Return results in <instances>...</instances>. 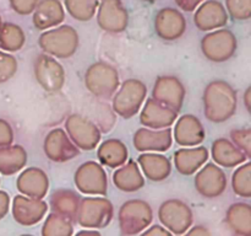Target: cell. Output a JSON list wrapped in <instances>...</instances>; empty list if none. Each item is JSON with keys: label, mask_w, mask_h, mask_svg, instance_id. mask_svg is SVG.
<instances>
[{"label": "cell", "mask_w": 251, "mask_h": 236, "mask_svg": "<svg viewBox=\"0 0 251 236\" xmlns=\"http://www.w3.org/2000/svg\"><path fill=\"white\" fill-rule=\"evenodd\" d=\"M75 186L87 196H105L108 191L107 172L103 165L96 161H86L77 167L74 175Z\"/></svg>", "instance_id": "30bf717a"}, {"label": "cell", "mask_w": 251, "mask_h": 236, "mask_svg": "<svg viewBox=\"0 0 251 236\" xmlns=\"http://www.w3.org/2000/svg\"><path fill=\"white\" fill-rule=\"evenodd\" d=\"M203 112L212 123H222L237 111V91L225 80H213L205 88L202 95Z\"/></svg>", "instance_id": "6da1fadb"}, {"label": "cell", "mask_w": 251, "mask_h": 236, "mask_svg": "<svg viewBox=\"0 0 251 236\" xmlns=\"http://www.w3.org/2000/svg\"><path fill=\"white\" fill-rule=\"evenodd\" d=\"M11 211L17 224L22 226H33L46 216L48 204L43 199L31 198L20 194L12 201Z\"/></svg>", "instance_id": "e0dca14e"}, {"label": "cell", "mask_w": 251, "mask_h": 236, "mask_svg": "<svg viewBox=\"0 0 251 236\" xmlns=\"http://www.w3.org/2000/svg\"><path fill=\"white\" fill-rule=\"evenodd\" d=\"M77 235H100V231H97V229L85 228L83 230L78 231Z\"/></svg>", "instance_id": "bcb514c9"}, {"label": "cell", "mask_w": 251, "mask_h": 236, "mask_svg": "<svg viewBox=\"0 0 251 236\" xmlns=\"http://www.w3.org/2000/svg\"><path fill=\"white\" fill-rule=\"evenodd\" d=\"M12 10L20 15H29L33 12L41 0H9Z\"/></svg>", "instance_id": "ab89813d"}, {"label": "cell", "mask_w": 251, "mask_h": 236, "mask_svg": "<svg viewBox=\"0 0 251 236\" xmlns=\"http://www.w3.org/2000/svg\"><path fill=\"white\" fill-rule=\"evenodd\" d=\"M230 139L232 143L242 150L248 159L251 157V129L250 128H239V129H233L230 132Z\"/></svg>", "instance_id": "8d00e7d4"}, {"label": "cell", "mask_w": 251, "mask_h": 236, "mask_svg": "<svg viewBox=\"0 0 251 236\" xmlns=\"http://www.w3.org/2000/svg\"><path fill=\"white\" fill-rule=\"evenodd\" d=\"M186 30V20L183 12L173 7H163L154 16V31L163 41H176Z\"/></svg>", "instance_id": "2e32d148"}, {"label": "cell", "mask_w": 251, "mask_h": 236, "mask_svg": "<svg viewBox=\"0 0 251 236\" xmlns=\"http://www.w3.org/2000/svg\"><path fill=\"white\" fill-rule=\"evenodd\" d=\"M250 96H251V88H249L245 90V93H244V103H245V108H247L248 112H250Z\"/></svg>", "instance_id": "7dc6e473"}, {"label": "cell", "mask_w": 251, "mask_h": 236, "mask_svg": "<svg viewBox=\"0 0 251 236\" xmlns=\"http://www.w3.org/2000/svg\"><path fill=\"white\" fill-rule=\"evenodd\" d=\"M78 42L77 31L70 25H61L47 30L38 38V44L44 53L60 59L73 57L77 51Z\"/></svg>", "instance_id": "7a4b0ae2"}, {"label": "cell", "mask_w": 251, "mask_h": 236, "mask_svg": "<svg viewBox=\"0 0 251 236\" xmlns=\"http://www.w3.org/2000/svg\"><path fill=\"white\" fill-rule=\"evenodd\" d=\"M211 155L215 164L226 169H233L249 160L247 155L227 138H218L212 143Z\"/></svg>", "instance_id": "484cf974"}, {"label": "cell", "mask_w": 251, "mask_h": 236, "mask_svg": "<svg viewBox=\"0 0 251 236\" xmlns=\"http://www.w3.org/2000/svg\"><path fill=\"white\" fill-rule=\"evenodd\" d=\"M228 22V12L218 0H207L195 9L194 24L200 31L207 32L222 29Z\"/></svg>", "instance_id": "d6986e66"}, {"label": "cell", "mask_w": 251, "mask_h": 236, "mask_svg": "<svg viewBox=\"0 0 251 236\" xmlns=\"http://www.w3.org/2000/svg\"><path fill=\"white\" fill-rule=\"evenodd\" d=\"M14 142V130L6 120L0 118V148L11 145Z\"/></svg>", "instance_id": "60d3db41"}, {"label": "cell", "mask_w": 251, "mask_h": 236, "mask_svg": "<svg viewBox=\"0 0 251 236\" xmlns=\"http://www.w3.org/2000/svg\"><path fill=\"white\" fill-rule=\"evenodd\" d=\"M226 10L235 21H247L251 17V0H226Z\"/></svg>", "instance_id": "d590c367"}, {"label": "cell", "mask_w": 251, "mask_h": 236, "mask_svg": "<svg viewBox=\"0 0 251 236\" xmlns=\"http://www.w3.org/2000/svg\"><path fill=\"white\" fill-rule=\"evenodd\" d=\"M97 24L103 31L122 33L129 24V14L122 0H102L97 7Z\"/></svg>", "instance_id": "4fadbf2b"}, {"label": "cell", "mask_w": 251, "mask_h": 236, "mask_svg": "<svg viewBox=\"0 0 251 236\" xmlns=\"http://www.w3.org/2000/svg\"><path fill=\"white\" fill-rule=\"evenodd\" d=\"M100 113L97 115V127L100 128V133H109L117 122V116L113 108L108 105H100Z\"/></svg>", "instance_id": "74e56055"}, {"label": "cell", "mask_w": 251, "mask_h": 236, "mask_svg": "<svg viewBox=\"0 0 251 236\" xmlns=\"http://www.w3.org/2000/svg\"><path fill=\"white\" fill-rule=\"evenodd\" d=\"M27 164V151L22 145H7L0 148V172L14 175L21 171Z\"/></svg>", "instance_id": "4dcf8cb0"}, {"label": "cell", "mask_w": 251, "mask_h": 236, "mask_svg": "<svg viewBox=\"0 0 251 236\" xmlns=\"http://www.w3.org/2000/svg\"><path fill=\"white\" fill-rule=\"evenodd\" d=\"M33 73L37 83L47 92H59L65 85V70L63 65L47 53L39 54L34 59Z\"/></svg>", "instance_id": "8fae6325"}, {"label": "cell", "mask_w": 251, "mask_h": 236, "mask_svg": "<svg viewBox=\"0 0 251 236\" xmlns=\"http://www.w3.org/2000/svg\"><path fill=\"white\" fill-rule=\"evenodd\" d=\"M32 14L33 26L39 31L59 26L65 20V10L59 0H41Z\"/></svg>", "instance_id": "603a6c76"}, {"label": "cell", "mask_w": 251, "mask_h": 236, "mask_svg": "<svg viewBox=\"0 0 251 236\" xmlns=\"http://www.w3.org/2000/svg\"><path fill=\"white\" fill-rule=\"evenodd\" d=\"M81 197L73 189L59 188L50 194L49 204L54 213L69 219L71 223H76L78 206H80Z\"/></svg>", "instance_id": "83f0119b"}, {"label": "cell", "mask_w": 251, "mask_h": 236, "mask_svg": "<svg viewBox=\"0 0 251 236\" xmlns=\"http://www.w3.org/2000/svg\"><path fill=\"white\" fill-rule=\"evenodd\" d=\"M178 113L173 108L167 107L162 103L157 102L153 98H147L141 113H140V123L144 127L151 129H163L173 125L178 118Z\"/></svg>", "instance_id": "44dd1931"}, {"label": "cell", "mask_w": 251, "mask_h": 236, "mask_svg": "<svg viewBox=\"0 0 251 236\" xmlns=\"http://www.w3.org/2000/svg\"><path fill=\"white\" fill-rule=\"evenodd\" d=\"M232 188L238 197L251 198V164L249 160L237 166L232 176Z\"/></svg>", "instance_id": "e575fe53"}, {"label": "cell", "mask_w": 251, "mask_h": 236, "mask_svg": "<svg viewBox=\"0 0 251 236\" xmlns=\"http://www.w3.org/2000/svg\"><path fill=\"white\" fill-rule=\"evenodd\" d=\"M65 132L74 144L85 151H91L97 148L102 138L97 124L78 113H74L66 118Z\"/></svg>", "instance_id": "9c48e42d"}, {"label": "cell", "mask_w": 251, "mask_h": 236, "mask_svg": "<svg viewBox=\"0 0 251 236\" xmlns=\"http://www.w3.org/2000/svg\"><path fill=\"white\" fill-rule=\"evenodd\" d=\"M174 1L178 5L179 9H181L183 11L190 12L194 11L202 2V0H174Z\"/></svg>", "instance_id": "7bdbcfd3"}, {"label": "cell", "mask_w": 251, "mask_h": 236, "mask_svg": "<svg viewBox=\"0 0 251 236\" xmlns=\"http://www.w3.org/2000/svg\"><path fill=\"white\" fill-rule=\"evenodd\" d=\"M141 1H144V2H149V4H153V2H156L157 0H141Z\"/></svg>", "instance_id": "c3c4849f"}, {"label": "cell", "mask_w": 251, "mask_h": 236, "mask_svg": "<svg viewBox=\"0 0 251 236\" xmlns=\"http://www.w3.org/2000/svg\"><path fill=\"white\" fill-rule=\"evenodd\" d=\"M114 206L105 197H85L80 201L76 223L82 228L102 229L109 225Z\"/></svg>", "instance_id": "8992f818"}, {"label": "cell", "mask_w": 251, "mask_h": 236, "mask_svg": "<svg viewBox=\"0 0 251 236\" xmlns=\"http://www.w3.org/2000/svg\"><path fill=\"white\" fill-rule=\"evenodd\" d=\"M185 235H193V236H208L211 235V231L208 230L206 226L203 225H195L191 226L188 231L185 233Z\"/></svg>", "instance_id": "f6af8a7d"}, {"label": "cell", "mask_w": 251, "mask_h": 236, "mask_svg": "<svg viewBox=\"0 0 251 236\" xmlns=\"http://www.w3.org/2000/svg\"><path fill=\"white\" fill-rule=\"evenodd\" d=\"M173 134L171 128L151 129L140 128L132 137V144L137 151L141 152H164L172 147Z\"/></svg>", "instance_id": "ac0fdd59"}, {"label": "cell", "mask_w": 251, "mask_h": 236, "mask_svg": "<svg viewBox=\"0 0 251 236\" xmlns=\"http://www.w3.org/2000/svg\"><path fill=\"white\" fill-rule=\"evenodd\" d=\"M158 219L162 225L174 235H185L193 226L194 214L190 206L180 199H168L158 208Z\"/></svg>", "instance_id": "ba28073f"}, {"label": "cell", "mask_w": 251, "mask_h": 236, "mask_svg": "<svg viewBox=\"0 0 251 236\" xmlns=\"http://www.w3.org/2000/svg\"><path fill=\"white\" fill-rule=\"evenodd\" d=\"M73 224L69 219L51 211L47 216L41 233L43 236H70L74 234Z\"/></svg>", "instance_id": "836d02e7"}, {"label": "cell", "mask_w": 251, "mask_h": 236, "mask_svg": "<svg viewBox=\"0 0 251 236\" xmlns=\"http://www.w3.org/2000/svg\"><path fill=\"white\" fill-rule=\"evenodd\" d=\"M97 157L100 165L117 169L129 159V151L127 147L120 139H107L98 147Z\"/></svg>", "instance_id": "f1b7e54d"}, {"label": "cell", "mask_w": 251, "mask_h": 236, "mask_svg": "<svg viewBox=\"0 0 251 236\" xmlns=\"http://www.w3.org/2000/svg\"><path fill=\"white\" fill-rule=\"evenodd\" d=\"M200 46L206 59L213 63H223L234 56L238 42L230 30L217 29L203 36Z\"/></svg>", "instance_id": "52a82bcc"}, {"label": "cell", "mask_w": 251, "mask_h": 236, "mask_svg": "<svg viewBox=\"0 0 251 236\" xmlns=\"http://www.w3.org/2000/svg\"><path fill=\"white\" fill-rule=\"evenodd\" d=\"M100 0H64L66 11L77 21H90L97 11Z\"/></svg>", "instance_id": "d6a6232c"}, {"label": "cell", "mask_w": 251, "mask_h": 236, "mask_svg": "<svg viewBox=\"0 0 251 236\" xmlns=\"http://www.w3.org/2000/svg\"><path fill=\"white\" fill-rule=\"evenodd\" d=\"M113 183L119 191L131 193L145 186V177L141 174L139 164L132 159H127L125 164L117 167L113 174Z\"/></svg>", "instance_id": "d4e9b609"}, {"label": "cell", "mask_w": 251, "mask_h": 236, "mask_svg": "<svg viewBox=\"0 0 251 236\" xmlns=\"http://www.w3.org/2000/svg\"><path fill=\"white\" fill-rule=\"evenodd\" d=\"M176 120V127L172 134L176 144L185 148L198 147L205 140V128L196 116L183 115Z\"/></svg>", "instance_id": "ffe728a7"}, {"label": "cell", "mask_w": 251, "mask_h": 236, "mask_svg": "<svg viewBox=\"0 0 251 236\" xmlns=\"http://www.w3.org/2000/svg\"><path fill=\"white\" fill-rule=\"evenodd\" d=\"M16 187L24 196L43 199L49 189L48 175L39 167H27L17 177Z\"/></svg>", "instance_id": "7402d4cb"}, {"label": "cell", "mask_w": 251, "mask_h": 236, "mask_svg": "<svg viewBox=\"0 0 251 236\" xmlns=\"http://www.w3.org/2000/svg\"><path fill=\"white\" fill-rule=\"evenodd\" d=\"M137 164L150 181L161 182L168 178L172 172V162L167 156L156 152H144L137 157Z\"/></svg>", "instance_id": "4316f807"}, {"label": "cell", "mask_w": 251, "mask_h": 236, "mask_svg": "<svg viewBox=\"0 0 251 236\" xmlns=\"http://www.w3.org/2000/svg\"><path fill=\"white\" fill-rule=\"evenodd\" d=\"M10 197L6 192L0 191V219L4 218L9 211Z\"/></svg>", "instance_id": "ee69618b"}, {"label": "cell", "mask_w": 251, "mask_h": 236, "mask_svg": "<svg viewBox=\"0 0 251 236\" xmlns=\"http://www.w3.org/2000/svg\"><path fill=\"white\" fill-rule=\"evenodd\" d=\"M86 88L100 100H110L119 88V73L112 64L97 61L85 73Z\"/></svg>", "instance_id": "3957f363"}, {"label": "cell", "mask_w": 251, "mask_h": 236, "mask_svg": "<svg viewBox=\"0 0 251 236\" xmlns=\"http://www.w3.org/2000/svg\"><path fill=\"white\" fill-rule=\"evenodd\" d=\"M26 36L19 25L1 24L0 26V48L6 52H17L25 46Z\"/></svg>", "instance_id": "1f68e13d"}, {"label": "cell", "mask_w": 251, "mask_h": 236, "mask_svg": "<svg viewBox=\"0 0 251 236\" xmlns=\"http://www.w3.org/2000/svg\"><path fill=\"white\" fill-rule=\"evenodd\" d=\"M208 157L210 152L207 148L200 145L189 148L184 147L174 152V166L180 175L191 176L207 162Z\"/></svg>", "instance_id": "cb8c5ba5"}, {"label": "cell", "mask_w": 251, "mask_h": 236, "mask_svg": "<svg viewBox=\"0 0 251 236\" xmlns=\"http://www.w3.org/2000/svg\"><path fill=\"white\" fill-rule=\"evenodd\" d=\"M17 71V60L14 56L0 51V83L10 80Z\"/></svg>", "instance_id": "f35d334b"}, {"label": "cell", "mask_w": 251, "mask_h": 236, "mask_svg": "<svg viewBox=\"0 0 251 236\" xmlns=\"http://www.w3.org/2000/svg\"><path fill=\"white\" fill-rule=\"evenodd\" d=\"M43 151L53 162H66L80 154V149L69 138L63 128H54L46 135L43 142Z\"/></svg>", "instance_id": "5bb4252c"}, {"label": "cell", "mask_w": 251, "mask_h": 236, "mask_svg": "<svg viewBox=\"0 0 251 236\" xmlns=\"http://www.w3.org/2000/svg\"><path fill=\"white\" fill-rule=\"evenodd\" d=\"M152 98L157 102L180 112L185 98V86L176 76L162 75L154 81Z\"/></svg>", "instance_id": "9a60e30c"}, {"label": "cell", "mask_w": 251, "mask_h": 236, "mask_svg": "<svg viewBox=\"0 0 251 236\" xmlns=\"http://www.w3.org/2000/svg\"><path fill=\"white\" fill-rule=\"evenodd\" d=\"M0 26H1V19H0Z\"/></svg>", "instance_id": "681fc988"}, {"label": "cell", "mask_w": 251, "mask_h": 236, "mask_svg": "<svg viewBox=\"0 0 251 236\" xmlns=\"http://www.w3.org/2000/svg\"><path fill=\"white\" fill-rule=\"evenodd\" d=\"M153 220V210L142 199H130L122 204L118 213L120 233L123 235H139Z\"/></svg>", "instance_id": "5b68a950"}, {"label": "cell", "mask_w": 251, "mask_h": 236, "mask_svg": "<svg viewBox=\"0 0 251 236\" xmlns=\"http://www.w3.org/2000/svg\"><path fill=\"white\" fill-rule=\"evenodd\" d=\"M142 235H153V236H171L173 234L162 225H150L149 228L142 231Z\"/></svg>", "instance_id": "b9f144b4"}, {"label": "cell", "mask_w": 251, "mask_h": 236, "mask_svg": "<svg viewBox=\"0 0 251 236\" xmlns=\"http://www.w3.org/2000/svg\"><path fill=\"white\" fill-rule=\"evenodd\" d=\"M196 172L198 174L194 178V184L200 196L212 199L225 193L227 188V176L221 166L208 162L201 166Z\"/></svg>", "instance_id": "7c38bea8"}, {"label": "cell", "mask_w": 251, "mask_h": 236, "mask_svg": "<svg viewBox=\"0 0 251 236\" xmlns=\"http://www.w3.org/2000/svg\"><path fill=\"white\" fill-rule=\"evenodd\" d=\"M147 88L139 79H127L122 84L115 95H113L112 108L115 115L124 119H130L141 110L146 100Z\"/></svg>", "instance_id": "277c9868"}, {"label": "cell", "mask_w": 251, "mask_h": 236, "mask_svg": "<svg viewBox=\"0 0 251 236\" xmlns=\"http://www.w3.org/2000/svg\"><path fill=\"white\" fill-rule=\"evenodd\" d=\"M226 224L239 236L251 235V206L244 202L230 204L226 213Z\"/></svg>", "instance_id": "f546056e"}]
</instances>
